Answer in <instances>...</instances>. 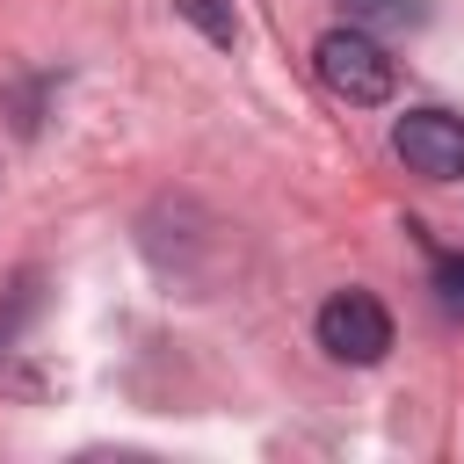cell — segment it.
<instances>
[{
	"instance_id": "cell-1",
	"label": "cell",
	"mask_w": 464,
	"mask_h": 464,
	"mask_svg": "<svg viewBox=\"0 0 464 464\" xmlns=\"http://www.w3.org/2000/svg\"><path fill=\"white\" fill-rule=\"evenodd\" d=\"M312 72H319V80H326V94H341L348 109H377V102H392V87H399L392 51H384L362 22L326 29V36L312 44Z\"/></svg>"
},
{
	"instance_id": "cell-2",
	"label": "cell",
	"mask_w": 464,
	"mask_h": 464,
	"mask_svg": "<svg viewBox=\"0 0 464 464\" xmlns=\"http://www.w3.org/2000/svg\"><path fill=\"white\" fill-rule=\"evenodd\" d=\"M319 348H326L334 362L370 370V362L392 355V312H384L370 290H334V297L319 304Z\"/></svg>"
},
{
	"instance_id": "cell-3",
	"label": "cell",
	"mask_w": 464,
	"mask_h": 464,
	"mask_svg": "<svg viewBox=\"0 0 464 464\" xmlns=\"http://www.w3.org/2000/svg\"><path fill=\"white\" fill-rule=\"evenodd\" d=\"M392 152L420 181H464V116H450V109H406L392 123Z\"/></svg>"
},
{
	"instance_id": "cell-4",
	"label": "cell",
	"mask_w": 464,
	"mask_h": 464,
	"mask_svg": "<svg viewBox=\"0 0 464 464\" xmlns=\"http://www.w3.org/2000/svg\"><path fill=\"white\" fill-rule=\"evenodd\" d=\"M348 22H370V29H420V22H428V0H348Z\"/></svg>"
},
{
	"instance_id": "cell-5",
	"label": "cell",
	"mask_w": 464,
	"mask_h": 464,
	"mask_svg": "<svg viewBox=\"0 0 464 464\" xmlns=\"http://www.w3.org/2000/svg\"><path fill=\"white\" fill-rule=\"evenodd\" d=\"M181 14H188V22H203V29H210V36H218V44H232V29H239V22H232V7H225V0H181Z\"/></svg>"
},
{
	"instance_id": "cell-6",
	"label": "cell",
	"mask_w": 464,
	"mask_h": 464,
	"mask_svg": "<svg viewBox=\"0 0 464 464\" xmlns=\"http://www.w3.org/2000/svg\"><path fill=\"white\" fill-rule=\"evenodd\" d=\"M435 290H442V304L464 312V246L457 254H435Z\"/></svg>"
}]
</instances>
